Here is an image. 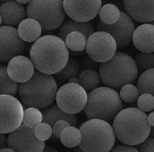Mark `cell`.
I'll return each instance as SVG.
<instances>
[{
	"label": "cell",
	"mask_w": 154,
	"mask_h": 152,
	"mask_svg": "<svg viewBox=\"0 0 154 152\" xmlns=\"http://www.w3.org/2000/svg\"><path fill=\"white\" fill-rule=\"evenodd\" d=\"M69 57L64 41L54 35L40 37L30 48V58L34 67L44 74H56L65 67Z\"/></svg>",
	"instance_id": "1"
},
{
	"label": "cell",
	"mask_w": 154,
	"mask_h": 152,
	"mask_svg": "<svg viewBox=\"0 0 154 152\" xmlns=\"http://www.w3.org/2000/svg\"><path fill=\"white\" fill-rule=\"evenodd\" d=\"M112 122L115 137L122 144L137 146L150 134L146 113L139 108L122 109Z\"/></svg>",
	"instance_id": "2"
},
{
	"label": "cell",
	"mask_w": 154,
	"mask_h": 152,
	"mask_svg": "<svg viewBox=\"0 0 154 152\" xmlns=\"http://www.w3.org/2000/svg\"><path fill=\"white\" fill-rule=\"evenodd\" d=\"M58 86L52 75L35 71L31 78L18 87V94L28 107L45 109L54 103Z\"/></svg>",
	"instance_id": "3"
},
{
	"label": "cell",
	"mask_w": 154,
	"mask_h": 152,
	"mask_svg": "<svg viewBox=\"0 0 154 152\" xmlns=\"http://www.w3.org/2000/svg\"><path fill=\"white\" fill-rule=\"evenodd\" d=\"M138 75L135 60L125 53H116L111 59L101 63L99 76L106 87L119 90L127 84H133Z\"/></svg>",
	"instance_id": "4"
},
{
	"label": "cell",
	"mask_w": 154,
	"mask_h": 152,
	"mask_svg": "<svg viewBox=\"0 0 154 152\" xmlns=\"http://www.w3.org/2000/svg\"><path fill=\"white\" fill-rule=\"evenodd\" d=\"M122 106L117 90L108 87H98L89 92L83 110L88 119H101L110 123Z\"/></svg>",
	"instance_id": "5"
},
{
	"label": "cell",
	"mask_w": 154,
	"mask_h": 152,
	"mask_svg": "<svg viewBox=\"0 0 154 152\" xmlns=\"http://www.w3.org/2000/svg\"><path fill=\"white\" fill-rule=\"evenodd\" d=\"M80 149L84 152H108L115 144V134L111 124L101 119H89L80 128Z\"/></svg>",
	"instance_id": "6"
},
{
	"label": "cell",
	"mask_w": 154,
	"mask_h": 152,
	"mask_svg": "<svg viewBox=\"0 0 154 152\" xmlns=\"http://www.w3.org/2000/svg\"><path fill=\"white\" fill-rule=\"evenodd\" d=\"M26 12L27 17L36 19L45 31L57 29L65 17L62 0H30Z\"/></svg>",
	"instance_id": "7"
},
{
	"label": "cell",
	"mask_w": 154,
	"mask_h": 152,
	"mask_svg": "<svg viewBox=\"0 0 154 152\" xmlns=\"http://www.w3.org/2000/svg\"><path fill=\"white\" fill-rule=\"evenodd\" d=\"M88 94L80 84H64L57 90V105L62 111L69 114H78L85 108Z\"/></svg>",
	"instance_id": "8"
},
{
	"label": "cell",
	"mask_w": 154,
	"mask_h": 152,
	"mask_svg": "<svg viewBox=\"0 0 154 152\" xmlns=\"http://www.w3.org/2000/svg\"><path fill=\"white\" fill-rule=\"evenodd\" d=\"M85 49L91 60L96 63H103L117 53V45L109 33L96 31L87 38Z\"/></svg>",
	"instance_id": "9"
},
{
	"label": "cell",
	"mask_w": 154,
	"mask_h": 152,
	"mask_svg": "<svg viewBox=\"0 0 154 152\" xmlns=\"http://www.w3.org/2000/svg\"><path fill=\"white\" fill-rule=\"evenodd\" d=\"M24 109L15 96L0 94V133L9 134L23 123Z\"/></svg>",
	"instance_id": "10"
},
{
	"label": "cell",
	"mask_w": 154,
	"mask_h": 152,
	"mask_svg": "<svg viewBox=\"0 0 154 152\" xmlns=\"http://www.w3.org/2000/svg\"><path fill=\"white\" fill-rule=\"evenodd\" d=\"M8 145L17 152H42L45 148L44 141L35 137L34 128H29L23 123L9 133Z\"/></svg>",
	"instance_id": "11"
},
{
	"label": "cell",
	"mask_w": 154,
	"mask_h": 152,
	"mask_svg": "<svg viewBox=\"0 0 154 152\" xmlns=\"http://www.w3.org/2000/svg\"><path fill=\"white\" fill-rule=\"evenodd\" d=\"M96 29L97 31L109 33L115 40L117 48H122L128 46L132 41L135 25L128 14L121 12L120 17L117 22L112 25H106L99 21L96 24Z\"/></svg>",
	"instance_id": "12"
},
{
	"label": "cell",
	"mask_w": 154,
	"mask_h": 152,
	"mask_svg": "<svg viewBox=\"0 0 154 152\" xmlns=\"http://www.w3.org/2000/svg\"><path fill=\"white\" fill-rule=\"evenodd\" d=\"M64 12L71 19L87 22L94 19L101 7L102 0H62Z\"/></svg>",
	"instance_id": "13"
},
{
	"label": "cell",
	"mask_w": 154,
	"mask_h": 152,
	"mask_svg": "<svg viewBox=\"0 0 154 152\" xmlns=\"http://www.w3.org/2000/svg\"><path fill=\"white\" fill-rule=\"evenodd\" d=\"M25 42L19 37L15 27H0V64L7 63L25 51Z\"/></svg>",
	"instance_id": "14"
},
{
	"label": "cell",
	"mask_w": 154,
	"mask_h": 152,
	"mask_svg": "<svg viewBox=\"0 0 154 152\" xmlns=\"http://www.w3.org/2000/svg\"><path fill=\"white\" fill-rule=\"evenodd\" d=\"M7 72L12 81L17 83H24L33 76L35 67L28 57L18 55L8 61Z\"/></svg>",
	"instance_id": "15"
},
{
	"label": "cell",
	"mask_w": 154,
	"mask_h": 152,
	"mask_svg": "<svg viewBox=\"0 0 154 152\" xmlns=\"http://www.w3.org/2000/svg\"><path fill=\"white\" fill-rule=\"evenodd\" d=\"M128 15L136 22L148 23L154 19V0H124Z\"/></svg>",
	"instance_id": "16"
},
{
	"label": "cell",
	"mask_w": 154,
	"mask_h": 152,
	"mask_svg": "<svg viewBox=\"0 0 154 152\" xmlns=\"http://www.w3.org/2000/svg\"><path fill=\"white\" fill-rule=\"evenodd\" d=\"M132 40L140 52L153 53L154 51V25L144 23L134 30Z\"/></svg>",
	"instance_id": "17"
},
{
	"label": "cell",
	"mask_w": 154,
	"mask_h": 152,
	"mask_svg": "<svg viewBox=\"0 0 154 152\" xmlns=\"http://www.w3.org/2000/svg\"><path fill=\"white\" fill-rule=\"evenodd\" d=\"M0 15L5 25L15 27L26 19L27 12L23 4L10 0L0 6Z\"/></svg>",
	"instance_id": "18"
},
{
	"label": "cell",
	"mask_w": 154,
	"mask_h": 152,
	"mask_svg": "<svg viewBox=\"0 0 154 152\" xmlns=\"http://www.w3.org/2000/svg\"><path fill=\"white\" fill-rule=\"evenodd\" d=\"M17 33L23 42L34 43L42 34V27L36 19L26 18L18 25Z\"/></svg>",
	"instance_id": "19"
},
{
	"label": "cell",
	"mask_w": 154,
	"mask_h": 152,
	"mask_svg": "<svg viewBox=\"0 0 154 152\" xmlns=\"http://www.w3.org/2000/svg\"><path fill=\"white\" fill-rule=\"evenodd\" d=\"M43 122L49 123L51 127L57 121H67L70 126L77 127L78 125V116L76 114H69L62 111L59 108L57 103H53L51 105L45 108L43 112Z\"/></svg>",
	"instance_id": "20"
},
{
	"label": "cell",
	"mask_w": 154,
	"mask_h": 152,
	"mask_svg": "<svg viewBox=\"0 0 154 152\" xmlns=\"http://www.w3.org/2000/svg\"><path fill=\"white\" fill-rule=\"evenodd\" d=\"M94 28L88 22H82L73 19H67L61 25L58 31V37L64 41L66 37L69 33L73 31L80 32L88 38L94 32Z\"/></svg>",
	"instance_id": "21"
},
{
	"label": "cell",
	"mask_w": 154,
	"mask_h": 152,
	"mask_svg": "<svg viewBox=\"0 0 154 152\" xmlns=\"http://www.w3.org/2000/svg\"><path fill=\"white\" fill-rule=\"evenodd\" d=\"M79 84L85 91H91L100 87L101 78L99 74L94 69H88L82 71L79 75Z\"/></svg>",
	"instance_id": "22"
},
{
	"label": "cell",
	"mask_w": 154,
	"mask_h": 152,
	"mask_svg": "<svg viewBox=\"0 0 154 152\" xmlns=\"http://www.w3.org/2000/svg\"><path fill=\"white\" fill-rule=\"evenodd\" d=\"M18 83L12 81L7 72V67L0 64V94L15 96L18 91Z\"/></svg>",
	"instance_id": "23"
},
{
	"label": "cell",
	"mask_w": 154,
	"mask_h": 152,
	"mask_svg": "<svg viewBox=\"0 0 154 152\" xmlns=\"http://www.w3.org/2000/svg\"><path fill=\"white\" fill-rule=\"evenodd\" d=\"M60 139L62 144L67 148H75L79 146L81 141L80 129L75 126H69L62 130Z\"/></svg>",
	"instance_id": "24"
},
{
	"label": "cell",
	"mask_w": 154,
	"mask_h": 152,
	"mask_svg": "<svg viewBox=\"0 0 154 152\" xmlns=\"http://www.w3.org/2000/svg\"><path fill=\"white\" fill-rule=\"evenodd\" d=\"M80 69L79 61L75 57H69L67 63L63 69L56 74V79L60 83H65L72 76H77Z\"/></svg>",
	"instance_id": "25"
},
{
	"label": "cell",
	"mask_w": 154,
	"mask_h": 152,
	"mask_svg": "<svg viewBox=\"0 0 154 152\" xmlns=\"http://www.w3.org/2000/svg\"><path fill=\"white\" fill-rule=\"evenodd\" d=\"M87 38L83 33L78 31L69 33L66 37L64 43L69 50L75 52H81L85 50Z\"/></svg>",
	"instance_id": "26"
},
{
	"label": "cell",
	"mask_w": 154,
	"mask_h": 152,
	"mask_svg": "<svg viewBox=\"0 0 154 152\" xmlns=\"http://www.w3.org/2000/svg\"><path fill=\"white\" fill-rule=\"evenodd\" d=\"M154 69L153 68L144 71L140 76L137 82V88L139 94L150 93L154 94Z\"/></svg>",
	"instance_id": "27"
},
{
	"label": "cell",
	"mask_w": 154,
	"mask_h": 152,
	"mask_svg": "<svg viewBox=\"0 0 154 152\" xmlns=\"http://www.w3.org/2000/svg\"><path fill=\"white\" fill-rule=\"evenodd\" d=\"M100 21L106 25H112L117 22L120 17V10L116 5L106 4L99 10Z\"/></svg>",
	"instance_id": "28"
},
{
	"label": "cell",
	"mask_w": 154,
	"mask_h": 152,
	"mask_svg": "<svg viewBox=\"0 0 154 152\" xmlns=\"http://www.w3.org/2000/svg\"><path fill=\"white\" fill-rule=\"evenodd\" d=\"M43 122V114L40 109L28 107L23 112V123L29 128H35Z\"/></svg>",
	"instance_id": "29"
},
{
	"label": "cell",
	"mask_w": 154,
	"mask_h": 152,
	"mask_svg": "<svg viewBox=\"0 0 154 152\" xmlns=\"http://www.w3.org/2000/svg\"><path fill=\"white\" fill-rule=\"evenodd\" d=\"M139 94L138 89L136 86L132 84H127L121 87L119 95L124 103L132 104L137 101Z\"/></svg>",
	"instance_id": "30"
},
{
	"label": "cell",
	"mask_w": 154,
	"mask_h": 152,
	"mask_svg": "<svg viewBox=\"0 0 154 152\" xmlns=\"http://www.w3.org/2000/svg\"><path fill=\"white\" fill-rule=\"evenodd\" d=\"M135 61L138 71L148 70L153 68L154 55L153 53H139L136 56Z\"/></svg>",
	"instance_id": "31"
},
{
	"label": "cell",
	"mask_w": 154,
	"mask_h": 152,
	"mask_svg": "<svg viewBox=\"0 0 154 152\" xmlns=\"http://www.w3.org/2000/svg\"><path fill=\"white\" fill-rule=\"evenodd\" d=\"M138 108L144 112L153 111L154 108V97L150 93H143L137 100Z\"/></svg>",
	"instance_id": "32"
},
{
	"label": "cell",
	"mask_w": 154,
	"mask_h": 152,
	"mask_svg": "<svg viewBox=\"0 0 154 152\" xmlns=\"http://www.w3.org/2000/svg\"><path fill=\"white\" fill-rule=\"evenodd\" d=\"M34 133L39 141H48L52 136V127L49 123L42 122L34 128Z\"/></svg>",
	"instance_id": "33"
},
{
	"label": "cell",
	"mask_w": 154,
	"mask_h": 152,
	"mask_svg": "<svg viewBox=\"0 0 154 152\" xmlns=\"http://www.w3.org/2000/svg\"><path fill=\"white\" fill-rule=\"evenodd\" d=\"M138 151L142 152H153L154 151V139L153 137L148 136L142 143L137 145Z\"/></svg>",
	"instance_id": "34"
},
{
	"label": "cell",
	"mask_w": 154,
	"mask_h": 152,
	"mask_svg": "<svg viewBox=\"0 0 154 152\" xmlns=\"http://www.w3.org/2000/svg\"><path fill=\"white\" fill-rule=\"evenodd\" d=\"M69 126H70V124L69 123L65 121H63V120L57 121L52 126V134H54L55 138L60 139V134L62 130Z\"/></svg>",
	"instance_id": "35"
},
{
	"label": "cell",
	"mask_w": 154,
	"mask_h": 152,
	"mask_svg": "<svg viewBox=\"0 0 154 152\" xmlns=\"http://www.w3.org/2000/svg\"><path fill=\"white\" fill-rule=\"evenodd\" d=\"M111 151L113 152H137L139 151L136 147L134 146H130L125 144H118L113 146Z\"/></svg>",
	"instance_id": "36"
},
{
	"label": "cell",
	"mask_w": 154,
	"mask_h": 152,
	"mask_svg": "<svg viewBox=\"0 0 154 152\" xmlns=\"http://www.w3.org/2000/svg\"><path fill=\"white\" fill-rule=\"evenodd\" d=\"M8 145V138L5 133H0V148L6 147Z\"/></svg>",
	"instance_id": "37"
},
{
	"label": "cell",
	"mask_w": 154,
	"mask_h": 152,
	"mask_svg": "<svg viewBox=\"0 0 154 152\" xmlns=\"http://www.w3.org/2000/svg\"><path fill=\"white\" fill-rule=\"evenodd\" d=\"M147 120L150 126L153 127L154 126V112L152 111L148 115H147Z\"/></svg>",
	"instance_id": "38"
},
{
	"label": "cell",
	"mask_w": 154,
	"mask_h": 152,
	"mask_svg": "<svg viewBox=\"0 0 154 152\" xmlns=\"http://www.w3.org/2000/svg\"><path fill=\"white\" fill-rule=\"evenodd\" d=\"M68 83H76V84H79V79L76 76H72L67 80Z\"/></svg>",
	"instance_id": "39"
},
{
	"label": "cell",
	"mask_w": 154,
	"mask_h": 152,
	"mask_svg": "<svg viewBox=\"0 0 154 152\" xmlns=\"http://www.w3.org/2000/svg\"><path fill=\"white\" fill-rule=\"evenodd\" d=\"M15 152V150L10 147H4L0 148V152Z\"/></svg>",
	"instance_id": "40"
},
{
	"label": "cell",
	"mask_w": 154,
	"mask_h": 152,
	"mask_svg": "<svg viewBox=\"0 0 154 152\" xmlns=\"http://www.w3.org/2000/svg\"><path fill=\"white\" fill-rule=\"evenodd\" d=\"M15 1H17V3H19V4H28V3L30 2V0H15Z\"/></svg>",
	"instance_id": "41"
},
{
	"label": "cell",
	"mask_w": 154,
	"mask_h": 152,
	"mask_svg": "<svg viewBox=\"0 0 154 152\" xmlns=\"http://www.w3.org/2000/svg\"><path fill=\"white\" fill-rule=\"evenodd\" d=\"M2 24V17L1 15H0V27H1Z\"/></svg>",
	"instance_id": "42"
},
{
	"label": "cell",
	"mask_w": 154,
	"mask_h": 152,
	"mask_svg": "<svg viewBox=\"0 0 154 152\" xmlns=\"http://www.w3.org/2000/svg\"><path fill=\"white\" fill-rule=\"evenodd\" d=\"M1 1H10V0H0Z\"/></svg>",
	"instance_id": "43"
}]
</instances>
